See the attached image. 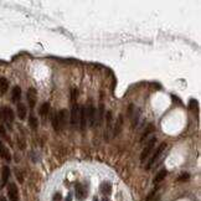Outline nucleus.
Here are the masks:
<instances>
[{"label": "nucleus", "instance_id": "nucleus-16", "mask_svg": "<svg viewBox=\"0 0 201 201\" xmlns=\"http://www.w3.org/2000/svg\"><path fill=\"white\" fill-rule=\"evenodd\" d=\"M0 156H3V158H5L6 159V160H10V153H9V150L8 149H6L5 147H4V145H3V143L1 142H0Z\"/></svg>", "mask_w": 201, "mask_h": 201}, {"label": "nucleus", "instance_id": "nucleus-3", "mask_svg": "<svg viewBox=\"0 0 201 201\" xmlns=\"http://www.w3.org/2000/svg\"><path fill=\"white\" fill-rule=\"evenodd\" d=\"M166 145H168L166 143H162L160 145H159V148L156 149V151L153 154V156H151V159L149 160V163H148V165H147V169H150L151 166H153V165H154V164L159 160V158L162 156L163 151H164V150H165V148H166Z\"/></svg>", "mask_w": 201, "mask_h": 201}, {"label": "nucleus", "instance_id": "nucleus-26", "mask_svg": "<svg viewBox=\"0 0 201 201\" xmlns=\"http://www.w3.org/2000/svg\"><path fill=\"white\" fill-rule=\"evenodd\" d=\"M52 201H62V195L60 192H56L53 195V197H52Z\"/></svg>", "mask_w": 201, "mask_h": 201}, {"label": "nucleus", "instance_id": "nucleus-20", "mask_svg": "<svg viewBox=\"0 0 201 201\" xmlns=\"http://www.w3.org/2000/svg\"><path fill=\"white\" fill-rule=\"evenodd\" d=\"M52 126H53V129L58 132L61 130V127H60V123H58V118H57V113H55L53 117H52Z\"/></svg>", "mask_w": 201, "mask_h": 201}, {"label": "nucleus", "instance_id": "nucleus-9", "mask_svg": "<svg viewBox=\"0 0 201 201\" xmlns=\"http://www.w3.org/2000/svg\"><path fill=\"white\" fill-rule=\"evenodd\" d=\"M16 112H18V117L21 121H24L26 118V114H27V109H26V106L23 105V103H19L18 105V108H16Z\"/></svg>", "mask_w": 201, "mask_h": 201}, {"label": "nucleus", "instance_id": "nucleus-19", "mask_svg": "<svg viewBox=\"0 0 201 201\" xmlns=\"http://www.w3.org/2000/svg\"><path fill=\"white\" fill-rule=\"evenodd\" d=\"M48 110H50V105H48V103H44V105L40 107L39 113H40L41 117H45L48 113Z\"/></svg>", "mask_w": 201, "mask_h": 201}, {"label": "nucleus", "instance_id": "nucleus-24", "mask_svg": "<svg viewBox=\"0 0 201 201\" xmlns=\"http://www.w3.org/2000/svg\"><path fill=\"white\" fill-rule=\"evenodd\" d=\"M153 130H154V128H153V127H149L147 132H144V134H143V137H142V140H144L145 138H147V137H148V135H149V134H150Z\"/></svg>", "mask_w": 201, "mask_h": 201}, {"label": "nucleus", "instance_id": "nucleus-5", "mask_svg": "<svg viewBox=\"0 0 201 201\" xmlns=\"http://www.w3.org/2000/svg\"><path fill=\"white\" fill-rule=\"evenodd\" d=\"M8 196H9L10 201H18L19 200V191H18L16 185L14 183L9 184V186H8Z\"/></svg>", "mask_w": 201, "mask_h": 201}, {"label": "nucleus", "instance_id": "nucleus-25", "mask_svg": "<svg viewBox=\"0 0 201 201\" xmlns=\"http://www.w3.org/2000/svg\"><path fill=\"white\" fill-rule=\"evenodd\" d=\"M77 97H78V91L77 89H72V97H71V99H72V102H75L76 99H77Z\"/></svg>", "mask_w": 201, "mask_h": 201}, {"label": "nucleus", "instance_id": "nucleus-21", "mask_svg": "<svg viewBox=\"0 0 201 201\" xmlns=\"http://www.w3.org/2000/svg\"><path fill=\"white\" fill-rule=\"evenodd\" d=\"M105 117V109H103V105L99 106V113H98V119H97V126H101V123Z\"/></svg>", "mask_w": 201, "mask_h": 201}, {"label": "nucleus", "instance_id": "nucleus-11", "mask_svg": "<svg viewBox=\"0 0 201 201\" xmlns=\"http://www.w3.org/2000/svg\"><path fill=\"white\" fill-rule=\"evenodd\" d=\"M67 110L66 109H61L60 112L57 113V118H58V123H60V127L62 128L66 124V119H67Z\"/></svg>", "mask_w": 201, "mask_h": 201}, {"label": "nucleus", "instance_id": "nucleus-8", "mask_svg": "<svg viewBox=\"0 0 201 201\" xmlns=\"http://www.w3.org/2000/svg\"><path fill=\"white\" fill-rule=\"evenodd\" d=\"M27 101H29V105L31 108L35 107L36 105V89L35 88L29 89V92H27Z\"/></svg>", "mask_w": 201, "mask_h": 201}, {"label": "nucleus", "instance_id": "nucleus-29", "mask_svg": "<svg viewBox=\"0 0 201 201\" xmlns=\"http://www.w3.org/2000/svg\"><path fill=\"white\" fill-rule=\"evenodd\" d=\"M0 201H6V199L5 197H0Z\"/></svg>", "mask_w": 201, "mask_h": 201}, {"label": "nucleus", "instance_id": "nucleus-13", "mask_svg": "<svg viewBox=\"0 0 201 201\" xmlns=\"http://www.w3.org/2000/svg\"><path fill=\"white\" fill-rule=\"evenodd\" d=\"M166 175H168V171H166L165 169L160 170V171H159L158 174L155 175V178H154V184H155V185H158L159 183H162L163 180L165 179V176H166Z\"/></svg>", "mask_w": 201, "mask_h": 201}, {"label": "nucleus", "instance_id": "nucleus-15", "mask_svg": "<svg viewBox=\"0 0 201 201\" xmlns=\"http://www.w3.org/2000/svg\"><path fill=\"white\" fill-rule=\"evenodd\" d=\"M9 88V81L5 77H0V93L4 94Z\"/></svg>", "mask_w": 201, "mask_h": 201}, {"label": "nucleus", "instance_id": "nucleus-22", "mask_svg": "<svg viewBox=\"0 0 201 201\" xmlns=\"http://www.w3.org/2000/svg\"><path fill=\"white\" fill-rule=\"evenodd\" d=\"M29 126H30L31 129H36L37 128V119L34 115L29 117Z\"/></svg>", "mask_w": 201, "mask_h": 201}, {"label": "nucleus", "instance_id": "nucleus-10", "mask_svg": "<svg viewBox=\"0 0 201 201\" xmlns=\"http://www.w3.org/2000/svg\"><path fill=\"white\" fill-rule=\"evenodd\" d=\"M101 192L105 196H109L110 192H112V184H110L109 181L102 183V185H101Z\"/></svg>", "mask_w": 201, "mask_h": 201}, {"label": "nucleus", "instance_id": "nucleus-28", "mask_svg": "<svg viewBox=\"0 0 201 201\" xmlns=\"http://www.w3.org/2000/svg\"><path fill=\"white\" fill-rule=\"evenodd\" d=\"M65 201H72V195H71V194H68L67 197L65 199Z\"/></svg>", "mask_w": 201, "mask_h": 201}, {"label": "nucleus", "instance_id": "nucleus-14", "mask_svg": "<svg viewBox=\"0 0 201 201\" xmlns=\"http://www.w3.org/2000/svg\"><path fill=\"white\" fill-rule=\"evenodd\" d=\"M9 176H10V169L9 166H4L3 170H1V184L5 185L6 181L9 180Z\"/></svg>", "mask_w": 201, "mask_h": 201}, {"label": "nucleus", "instance_id": "nucleus-12", "mask_svg": "<svg viewBox=\"0 0 201 201\" xmlns=\"http://www.w3.org/2000/svg\"><path fill=\"white\" fill-rule=\"evenodd\" d=\"M20 98H21V88L19 86H15L11 92V99L14 102H18V101H20Z\"/></svg>", "mask_w": 201, "mask_h": 201}, {"label": "nucleus", "instance_id": "nucleus-30", "mask_svg": "<svg viewBox=\"0 0 201 201\" xmlns=\"http://www.w3.org/2000/svg\"><path fill=\"white\" fill-rule=\"evenodd\" d=\"M102 201H109V200H108V199H105V200H102Z\"/></svg>", "mask_w": 201, "mask_h": 201}, {"label": "nucleus", "instance_id": "nucleus-2", "mask_svg": "<svg viewBox=\"0 0 201 201\" xmlns=\"http://www.w3.org/2000/svg\"><path fill=\"white\" fill-rule=\"evenodd\" d=\"M83 112H85L87 126L88 127H93L94 126V121H96V110H94V108L92 106L83 107Z\"/></svg>", "mask_w": 201, "mask_h": 201}, {"label": "nucleus", "instance_id": "nucleus-1", "mask_svg": "<svg viewBox=\"0 0 201 201\" xmlns=\"http://www.w3.org/2000/svg\"><path fill=\"white\" fill-rule=\"evenodd\" d=\"M81 110L82 107L78 105H73L72 110H71V124L75 127H80V122H81Z\"/></svg>", "mask_w": 201, "mask_h": 201}, {"label": "nucleus", "instance_id": "nucleus-7", "mask_svg": "<svg viewBox=\"0 0 201 201\" xmlns=\"http://www.w3.org/2000/svg\"><path fill=\"white\" fill-rule=\"evenodd\" d=\"M1 117H3V119H4L6 123H11V122L14 121V112L11 110V108L5 107V108H3V110H1Z\"/></svg>", "mask_w": 201, "mask_h": 201}, {"label": "nucleus", "instance_id": "nucleus-17", "mask_svg": "<svg viewBox=\"0 0 201 201\" xmlns=\"http://www.w3.org/2000/svg\"><path fill=\"white\" fill-rule=\"evenodd\" d=\"M106 118H107V133H106V135H109V132L112 130V112H110V110L107 112Z\"/></svg>", "mask_w": 201, "mask_h": 201}, {"label": "nucleus", "instance_id": "nucleus-6", "mask_svg": "<svg viewBox=\"0 0 201 201\" xmlns=\"http://www.w3.org/2000/svg\"><path fill=\"white\" fill-rule=\"evenodd\" d=\"M75 194H76V199H77L78 201H83L87 196L86 195V190H85V188H83V185H81V184H76Z\"/></svg>", "mask_w": 201, "mask_h": 201}, {"label": "nucleus", "instance_id": "nucleus-18", "mask_svg": "<svg viewBox=\"0 0 201 201\" xmlns=\"http://www.w3.org/2000/svg\"><path fill=\"white\" fill-rule=\"evenodd\" d=\"M122 128H123V117L122 115H119V118H118V122H117V124H115V128H114V135H118L119 134V132L122 130Z\"/></svg>", "mask_w": 201, "mask_h": 201}, {"label": "nucleus", "instance_id": "nucleus-4", "mask_svg": "<svg viewBox=\"0 0 201 201\" xmlns=\"http://www.w3.org/2000/svg\"><path fill=\"white\" fill-rule=\"evenodd\" d=\"M155 143H156V138L153 137V138H151V139L149 140V143L145 145L144 150L142 151V154H140V160H142V162H144L145 159L149 156V154L151 153V150H153V148H154V144H155Z\"/></svg>", "mask_w": 201, "mask_h": 201}, {"label": "nucleus", "instance_id": "nucleus-23", "mask_svg": "<svg viewBox=\"0 0 201 201\" xmlns=\"http://www.w3.org/2000/svg\"><path fill=\"white\" fill-rule=\"evenodd\" d=\"M189 178H190V175L188 174V172H185V174H181L179 176V181H186V180H189Z\"/></svg>", "mask_w": 201, "mask_h": 201}, {"label": "nucleus", "instance_id": "nucleus-27", "mask_svg": "<svg viewBox=\"0 0 201 201\" xmlns=\"http://www.w3.org/2000/svg\"><path fill=\"white\" fill-rule=\"evenodd\" d=\"M16 174H18V179H19V181H20V183H23V176H21V174H20L19 171H16Z\"/></svg>", "mask_w": 201, "mask_h": 201}]
</instances>
